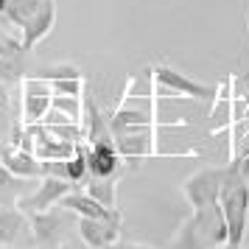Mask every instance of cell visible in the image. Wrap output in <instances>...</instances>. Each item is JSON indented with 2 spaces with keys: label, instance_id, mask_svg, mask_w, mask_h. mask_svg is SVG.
<instances>
[{
  "label": "cell",
  "instance_id": "6da1fadb",
  "mask_svg": "<svg viewBox=\"0 0 249 249\" xmlns=\"http://www.w3.org/2000/svg\"><path fill=\"white\" fill-rule=\"evenodd\" d=\"M221 213H224L230 244H244L249 232V177L241 171L238 162L224 165V188H221Z\"/></svg>",
  "mask_w": 249,
  "mask_h": 249
},
{
  "label": "cell",
  "instance_id": "7a4b0ae2",
  "mask_svg": "<svg viewBox=\"0 0 249 249\" xmlns=\"http://www.w3.org/2000/svg\"><path fill=\"white\" fill-rule=\"evenodd\" d=\"M151 73H154V92H160L162 98H199V101H207V98L215 95V87L202 84V81L191 79L188 73H179L168 65H154Z\"/></svg>",
  "mask_w": 249,
  "mask_h": 249
},
{
  "label": "cell",
  "instance_id": "3957f363",
  "mask_svg": "<svg viewBox=\"0 0 249 249\" xmlns=\"http://www.w3.org/2000/svg\"><path fill=\"white\" fill-rule=\"evenodd\" d=\"M221 188H224V165H207V168L193 171L191 177L182 182V196L193 210L215 204L221 199Z\"/></svg>",
  "mask_w": 249,
  "mask_h": 249
},
{
  "label": "cell",
  "instance_id": "277c9868",
  "mask_svg": "<svg viewBox=\"0 0 249 249\" xmlns=\"http://www.w3.org/2000/svg\"><path fill=\"white\" fill-rule=\"evenodd\" d=\"M79 238L87 249H107L112 244H121V232H124V213L121 207H115L109 215L104 218H79Z\"/></svg>",
  "mask_w": 249,
  "mask_h": 249
},
{
  "label": "cell",
  "instance_id": "5b68a950",
  "mask_svg": "<svg viewBox=\"0 0 249 249\" xmlns=\"http://www.w3.org/2000/svg\"><path fill=\"white\" fill-rule=\"evenodd\" d=\"M70 210L62 204L42 210V213H28L31 218V238H34V249H59L65 244V227H68Z\"/></svg>",
  "mask_w": 249,
  "mask_h": 249
},
{
  "label": "cell",
  "instance_id": "8992f818",
  "mask_svg": "<svg viewBox=\"0 0 249 249\" xmlns=\"http://www.w3.org/2000/svg\"><path fill=\"white\" fill-rule=\"evenodd\" d=\"M76 185L70 179H56V177H39L34 185V191H28L17 202L20 210L25 213H42V210H51V207H56L70 191H73Z\"/></svg>",
  "mask_w": 249,
  "mask_h": 249
},
{
  "label": "cell",
  "instance_id": "52a82bcc",
  "mask_svg": "<svg viewBox=\"0 0 249 249\" xmlns=\"http://www.w3.org/2000/svg\"><path fill=\"white\" fill-rule=\"evenodd\" d=\"M0 249H34L31 218L25 210L0 204Z\"/></svg>",
  "mask_w": 249,
  "mask_h": 249
},
{
  "label": "cell",
  "instance_id": "ba28073f",
  "mask_svg": "<svg viewBox=\"0 0 249 249\" xmlns=\"http://www.w3.org/2000/svg\"><path fill=\"white\" fill-rule=\"evenodd\" d=\"M193 224H196V232H199V241L204 244V249H221L224 244H230V230H227L218 202L193 210Z\"/></svg>",
  "mask_w": 249,
  "mask_h": 249
},
{
  "label": "cell",
  "instance_id": "9c48e42d",
  "mask_svg": "<svg viewBox=\"0 0 249 249\" xmlns=\"http://www.w3.org/2000/svg\"><path fill=\"white\" fill-rule=\"evenodd\" d=\"M84 146H87L90 177H98V179H118L121 177L126 160L121 157L115 140H109V143H84Z\"/></svg>",
  "mask_w": 249,
  "mask_h": 249
},
{
  "label": "cell",
  "instance_id": "30bf717a",
  "mask_svg": "<svg viewBox=\"0 0 249 249\" xmlns=\"http://www.w3.org/2000/svg\"><path fill=\"white\" fill-rule=\"evenodd\" d=\"M53 25H56V0H42L36 14L20 28V45H23L25 53L34 51L45 36H51Z\"/></svg>",
  "mask_w": 249,
  "mask_h": 249
},
{
  "label": "cell",
  "instance_id": "8fae6325",
  "mask_svg": "<svg viewBox=\"0 0 249 249\" xmlns=\"http://www.w3.org/2000/svg\"><path fill=\"white\" fill-rule=\"evenodd\" d=\"M0 162L6 165V168L17 174L20 179H39L42 177V162L36 157L34 151H25L20 146H3L0 148Z\"/></svg>",
  "mask_w": 249,
  "mask_h": 249
},
{
  "label": "cell",
  "instance_id": "7c38bea8",
  "mask_svg": "<svg viewBox=\"0 0 249 249\" xmlns=\"http://www.w3.org/2000/svg\"><path fill=\"white\" fill-rule=\"evenodd\" d=\"M84 115H87V121H84V132H87L84 143H109V140H115L109 118L98 109V104L92 101L90 95L84 98Z\"/></svg>",
  "mask_w": 249,
  "mask_h": 249
},
{
  "label": "cell",
  "instance_id": "4fadbf2b",
  "mask_svg": "<svg viewBox=\"0 0 249 249\" xmlns=\"http://www.w3.org/2000/svg\"><path fill=\"white\" fill-rule=\"evenodd\" d=\"M59 204L65 210H70L73 215H79V218H104V215H109L115 210V207H104L101 202H95L84 188H73Z\"/></svg>",
  "mask_w": 249,
  "mask_h": 249
},
{
  "label": "cell",
  "instance_id": "5bb4252c",
  "mask_svg": "<svg viewBox=\"0 0 249 249\" xmlns=\"http://www.w3.org/2000/svg\"><path fill=\"white\" fill-rule=\"evenodd\" d=\"M51 98H53V95L23 90V104H20V121H23L25 126H28V124H42V118H45L48 109H51Z\"/></svg>",
  "mask_w": 249,
  "mask_h": 249
},
{
  "label": "cell",
  "instance_id": "9a60e30c",
  "mask_svg": "<svg viewBox=\"0 0 249 249\" xmlns=\"http://www.w3.org/2000/svg\"><path fill=\"white\" fill-rule=\"evenodd\" d=\"M25 191H28V179H20L17 174H12L0 162V204L3 207H14L25 196Z\"/></svg>",
  "mask_w": 249,
  "mask_h": 249
},
{
  "label": "cell",
  "instance_id": "2e32d148",
  "mask_svg": "<svg viewBox=\"0 0 249 249\" xmlns=\"http://www.w3.org/2000/svg\"><path fill=\"white\" fill-rule=\"evenodd\" d=\"M81 188L90 193L95 202H101L104 207H118V179H98V177H90Z\"/></svg>",
  "mask_w": 249,
  "mask_h": 249
},
{
  "label": "cell",
  "instance_id": "e0dca14e",
  "mask_svg": "<svg viewBox=\"0 0 249 249\" xmlns=\"http://www.w3.org/2000/svg\"><path fill=\"white\" fill-rule=\"evenodd\" d=\"M39 6H42V0H6V23L23 28L36 14Z\"/></svg>",
  "mask_w": 249,
  "mask_h": 249
},
{
  "label": "cell",
  "instance_id": "ac0fdd59",
  "mask_svg": "<svg viewBox=\"0 0 249 249\" xmlns=\"http://www.w3.org/2000/svg\"><path fill=\"white\" fill-rule=\"evenodd\" d=\"M168 249H204V244L199 241V232H196V224H193V215L179 224L177 235L171 238Z\"/></svg>",
  "mask_w": 249,
  "mask_h": 249
},
{
  "label": "cell",
  "instance_id": "d6986e66",
  "mask_svg": "<svg viewBox=\"0 0 249 249\" xmlns=\"http://www.w3.org/2000/svg\"><path fill=\"white\" fill-rule=\"evenodd\" d=\"M51 107L53 109H59V112L70 115L73 121H79V124H84V95H53L51 98Z\"/></svg>",
  "mask_w": 249,
  "mask_h": 249
},
{
  "label": "cell",
  "instance_id": "ffe728a7",
  "mask_svg": "<svg viewBox=\"0 0 249 249\" xmlns=\"http://www.w3.org/2000/svg\"><path fill=\"white\" fill-rule=\"evenodd\" d=\"M213 132L210 135H218L221 129H230L232 126V98H213Z\"/></svg>",
  "mask_w": 249,
  "mask_h": 249
},
{
  "label": "cell",
  "instance_id": "44dd1931",
  "mask_svg": "<svg viewBox=\"0 0 249 249\" xmlns=\"http://www.w3.org/2000/svg\"><path fill=\"white\" fill-rule=\"evenodd\" d=\"M36 76H42V79H81L84 73H81L79 65H65V62H59V65H48V68H42Z\"/></svg>",
  "mask_w": 249,
  "mask_h": 249
},
{
  "label": "cell",
  "instance_id": "7402d4cb",
  "mask_svg": "<svg viewBox=\"0 0 249 249\" xmlns=\"http://www.w3.org/2000/svg\"><path fill=\"white\" fill-rule=\"evenodd\" d=\"M51 90L53 95H84L87 90V81L81 79H51Z\"/></svg>",
  "mask_w": 249,
  "mask_h": 249
},
{
  "label": "cell",
  "instance_id": "603a6c76",
  "mask_svg": "<svg viewBox=\"0 0 249 249\" xmlns=\"http://www.w3.org/2000/svg\"><path fill=\"white\" fill-rule=\"evenodd\" d=\"M39 162H42V177L68 179V160H39Z\"/></svg>",
  "mask_w": 249,
  "mask_h": 249
},
{
  "label": "cell",
  "instance_id": "cb8c5ba5",
  "mask_svg": "<svg viewBox=\"0 0 249 249\" xmlns=\"http://www.w3.org/2000/svg\"><path fill=\"white\" fill-rule=\"evenodd\" d=\"M232 98L249 101V70H247V73H238V76H232Z\"/></svg>",
  "mask_w": 249,
  "mask_h": 249
},
{
  "label": "cell",
  "instance_id": "d4e9b609",
  "mask_svg": "<svg viewBox=\"0 0 249 249\" xmlns=\"http://www.w3.org/2000/svg\"><path fill=\"white\" fill-rule=\"evenodd\" d=\"M124 249H154V247H148V244H137V241H126Z\"/></svg>",
  "mask_w": 249,
  "mask_h": 249
},
{
  "label": "cell",
  "instance_id": "484cf974",
  "mask_svg": "<svg viewBox=\"0 0 249 249\" xmlns=\"http://www.w3.org/2000/svg\"><path fill=\"white\" fill-rule=\"evenodd\" d=\"M3 39H9V34H6V28H3V23H0V42Z\"/></svg>",
  "mask_w": 249,
  "mask_h": 249
},
{
  "label": "cell",
  "instance_id": "4316f807",
  "mask_svg": "<svg viewBox=\"0 0 249 249\" xmlns=\"http://www.w3.org/2000/svg\"><path fill=\"white\" fill-rule=\"evenodd\" d=\"M221 249H241V247H238V244H224Z\"/></svg>",
  "mask_w": 249,
  "mask_h": 249
},
{
  "label": "cell",
  "instance_id": "83f0119b",
  "mask_svg": "<svg viewBox=\"0 0 249 249\" xmlns=\"http://www.w3.org/2000/svg\"><path fill=\"white\" fill-rule=\"evenodd\" d=\"M107 249H124V244H112V247H107Z\"/></svg>",
  "mask_w": 249,
  "mask_h": 249
},
{
  "label": "cell",
  "instance_id": "f1b7e54d",
  "mask_svg": "<svg viewBox=\"0 0 249 249\" xmlns=\"http://www.w3.org/2000/svg\"><path fill=\"white\" fill-rule=\"evenodd\" d=\"M247 28H249V12H247Z\"/></svg>",
  "mask_w": 249,
  "mask_h": 249
},
{
  "label": "cell",
  "instance_id": "f546056e",
  "mask_svg": "<svg viewBox=\"0 0 249 249\" xmlns=\"http://www.w3.org/2000/svg\"><path fill=\"white\" fill-rule=\"evenodd\" d=\"M59 249H68V244H62V247H59Z\"/></svg>",
  "mask_w": 249,
  "mask_h": 249
}]
</instances>
